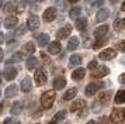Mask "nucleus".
Here are the masks:
<instances>
[{
    "mask_svg": "<svg viewBox=\"0 0 125 124\" xmlns=\"http://www.w3.org/2000/svg\"><path fill=\"white\" fill-rule=\"evenodd\" d=\"M55 99H56L55 90H46V92H44L42 96H41V106H42V109H46V110L51 109Z\"/></svg>",
    "mask_w": 125,
    "mask_h": 124,
    "instance_id": "1",
    "label": "nucleus"
},
{
    "mask_svg": "<svg viewBox=\"0 0 125 124\" xmlns=\"http://www.w3.org/2000/svg\"><path fill=\"white\" fill-rule=\"evenodd\" d=\"M111 123L114 124H124L125 123V109H114L110 116Z\"/></svg>",
    "mask_w": 125,
    "mask_h": 124,
    "instance_id": "2",
    "label": "nucleus"
},
{
    "mask_svg": "<svg viewBox=\"0 0 125 124\" xmlns=\"http://www.w3.org/2000/svg\"><path fill=\"white\" fill-rule=\"evenodd\" d=\"M100 89H103V82H91L86 86V96H94Z\"/></svg>",
    "mask_w": 125,
    "mask_h": 124,
    "instance_id": "3",
    "label": "nucleus"
},
{
    "mask_svg": "<svg viewBox=\"0 0 125 124\" xmlns=\"http://www.w3.org/2000/svg\"><path fill=\"white\" fill-rule=\"evenodd\" d=\"M110 69L107 66H97L91 71V78L94 79H98V78H103V76H107Z\"/></svg>",
    "mask_w": 125,
    "mask_h": 124,
    "instance_id": "4",
    "label": "nucleus"
},
{
    "mask_svg": "<svg viewBox=\"0 0 125 124\" xmlns=\"http://www.w3.org/2000/svg\"><path fill=\"white\" fill-rule=\"evenodd\" d=\"M117 55V52L114 48H107V50H103L100 54H98V58L101 59V61H110V59H113L115 58Z\"/></svg>",
    "mask_w": 125,
    "mask_h": 124,
    "instance_id": "5",
    "label": "nucleus"
},
{
    "mask_svg": "<svg viewBox=\"0 0 125 124\" xmlns=\"http://www.w3.org/2000/svg\"><path fill=\"white\" fill-rule=\"evenodd\" d=\"M34 79H35V83L38 85V86L44 85L46 82V73H45V71H44L42 68H38V69L35 71Z\"/></svg>",
    "mask_w": 125,
    "mask_h": 124,
    "instance_id": "6",
    "label": "nucleus"
},
{
    "mask_svg": "<svg viewBox=\"0 0 125 124\" xmlns=\"http://www.w3.org/2000/svg\"><path fill=\"white\" fill-rule=\"evenodd\" d=\"M72 33V25L70 24H68V25H65V27L59 28L56 33V38L58 39H65L69 37V34Z\"/></svg>",
    "mask_w": 125,
    "mask_h": 124,
    "instance_id": "7",
    "label": "nucleus"
},
{
    "mask_svg": "<svg viewBox=\"0 0 125 124\" xmlns=\"http://www.w3.org/2000/svg\"><path fill=\"white\" fill-rule=\"evenodd\" d=\"M42 17H44V20H45L46 23L53 21V20H55V17H56V10H55L53 7H49V9H46V10L44 11Z\"/></svg>",
    "mask_w": 125,
    "mask_h": 124,
    "instance_id": "8",
    "label": "nucleus"
},
{
    "mask_svg": "<svg viewBox=\"0 0 125 124\" xmlns=\"http://www.w3.org/2000/svg\"><path fill=\"white\" fill-rule=\"evenodd\" d=\"M40 18L37 16H30L28 17V28L30 30H32V31H35V30H38L40 28Z\"/></svg>",
    "mask_w": 125,
    "mask_h": 124,
    "instance_id": "9",
    "label": "nucleus"
},
{
    "mask_svg": "<svg viewBox=\"0 0 125 124\" xmlns=\"http://www.w3.org/2000/svg\"><path fill=\"white\" fill-rule=\"evenodd\" d=\"M17 23H18V18L16 16H9L4 20V27L9 28V30H13V28L17 25Z\"/></svg>",
    "mask_w": 125,
    "mask_h": 124,
    "instance_id": "10",
    "label": "nucleus"
},
{
    "mask_svg": "<svg viewBox=\"0 0 125 124\" xmlns=\"http://www.w3.org/2000/svg\"><path fill=\"white\" fill-rule=\"evenodd\" d=\"M108 33V25H101V27L96 28V31H94V37H96L97 39H103V37H105Z\"/></svg>",
    "mask_w": 125,
    "mask_h": 124,
    "instance_id": "11",
    "label": "nucleus"
},
{
    "mask_svg": "<svg viewBox=\"0 0 125 124\" xmlns=\"http://www.w3.org/2000/svg\"><path fill=\"white\" fill-rule=\"evenodd\" d=\"M3 76L7 79V80H13V79L17 76V69L13 66H7L6 71H4V73H3Z\"/></svg>",
    "mask_w": 125,
    "mask_h": 124,
    "instance_id": "12",
    "label": "nucleus"
},
{
    "mask_svg": "<svg viewBox=\"0 0 125 124\" xmlns=\"http://www.w3.org/2000/svg\"><path fill=\"white\" fill-rule=\"evenodd\" d=\"M86 106V101L83 99H77L76 101L72 103V106H70V112L72 113H76L77 110H82V109H84Z\"/></svg>",
    "mask_w": 125,
    "mask_h": 124,
    "instance_id": "13",
    "label": "nucleus"
},
{
    "mask_svg": "<svg viewBox=\"0 0 125 124\" xmlns=\"http://www.w3.org/2000/svg\"><path fill=\"white\" fill-rule=\"evenodd\" d=\"M111 92H103L101 95H100V97H98V101H100V104H103V106H107L108 103H110V100H111Z\"/></svg>",
    "mask_w": 125,
    "mask_h": 124,
    "instance_id": "14",
    "label": "nucleus"
},
{
    "mask_svg": "<svg viewBox=\"0 0 125 124\" xmlns=\"http://www.w3.org/2000/svg\"><path fill=\"white\" fill-rule=\"evenodd\" d=\"M84 76H86V71L83 68H77V69L73 71V73H72V79H73V80H82Z\"/></svg>",
    "mask_w": 125,
    "mask_h": 124,
    "instance_id": "15",
    "label": "nucleus"
},
{
    "mask_svg": "<svg viewBox=\"0 0 125 124\" xmlns=\"http://www.w3.org/2000/svg\"><path fill=\"white\" fill-rule=\"evenodd\" d=\"M66 114H68V112H66V110H61L59 113H56V114L53 116V118H52L51 124H58L59 121H62V120H65V117H66Z\"/></svg>",
    "mask_w": 125,
    "mask_h": 124,
    "instance_id": "16",
    "label": "nucleus"
},
{
    "mask_svg": "<svg viewBox=\"0 0 125 124\" xmlns=\"http://www.w3.org/2000/svg\"><path fill=\"white\" fill-rule=\"evenodd\" d=\"M31 89H32V82H31V79L24 78L23 80H21V90L27 93V92H30Z\"/></svg>",
    "mask_w": 125,
    "mask_h": 124,
    "instance_id": "17",
    "label": "nucleus"
},
{
    "mask_svg": "<svg viewBox=\"0 0 125 124\" xmlns=\"http://www.w3.org/2000/svg\"><path fill=\"white\" fill-rule=\"evenodd\" d=\"M61 50H62V47H61V42H58V41L51 42V44H49V47H48L49 54H59V52H61Z\"/></svg>",
    "mask_w": 125,
    "mask_h": 124,
    "instance_id": "18",
    "label": "nucleus"
},
{
    "mask_svg": "<svg viewBox=\"0 0 125 124\" xmlns=\"http://www.w3.org/2000/svg\"><path fill=\"white\" fill-rule=\"evenodd\" d=\"M18 93V89L16 85H10L9 87L6 89V97L7 99H11V97H14V96H17Z\"/></svg>",
    "mask_w": 125,
    "mask_h": 124,
    "instance_id": "19",
    "label": "nucleus"
},
{
    "mask_svg": "<svg viewBox=\"0 0 125 124\" xmlns=\"http://www.w3.org/2000/svg\"><path fill=\"white\" fill-rule=\"evenodd\" d=\"M37 42H38L40 47H45L49 42V35L48 34H40V35H37Z\"/></svg>",
    "mask_w": 125,
    "mask_h": 124,
    "instance_id": "20",
    "label": "nucleus"
},
{
    "mask_svg": "<svg viewBox=\"0 0 125 124\" xmlns=\"http://www.w3.org/2000/svg\"><path fill=\"white\" fill-rule=\"evenodd\" d=\"M108 16H110V11L107 10V9H100L98 10V13H97V21H104V20H107Z\"/></svg>",
    "mask_w": 125,
    "mask_h": 124,
    "instance_id": "21",
    "label": "nucleus"
},
{
    "mask_svg": "<svg viewBox=\"0 0 125 124\" xmlns=\"http://www.w3.org/2000/svg\"><path fill=\"white\" fill-rule=\"evenodd\" d=\"M65 85H66V79L63 78V76H58V78H55V80H53V87L58 89V90L65 87Z\"/></svg>",
    "mask_w": 125,
    "mask_h": 124,
    "instance_id": "22",
    "label": "nucleus"
},
{
    "mask_svg": "<svg viewBox=\"0 0 125 124\" xmlns=\"http://www.w3.org/2000/svg\"><path fill=\"white\" fill-rule=\"evenodd\" d=\"M74 25H76V28H77V30H80V31H84L86 30V27H87V18H84V17H82V18H77V20H76V24H74Z\"/></svg>",
    "mask_w": 125,
    "mask_h": 124,
    "instance_id": "23",
    "label": "nucleus"
},
{
    "mask_svg": "<svg viewBox=\"0 0 125 124\" xmlns=\"http://www.w3.org/2000/svg\"><path fill=\"white\" fill-rule=\"evenodd\" d=\"M114 101H115L117 104L125 103V90H118L117 95H115V97H114Z\"/></svg>",
    "mask_w": 125,
    "mask_h": 124,
    "instance_id": "24",
    "label": "nucleus"
},
{
    "mask_svg": "<svg viewBox=\"0 0 125 124\" xmlns=\"http://www.w3.org/2000/svg\"><path fill=\"white\" fill-rule=\"evenodd\" d=\"M21 110H23V103H21V101H16L11 106V110H10V112H11V114L17 116V114L21 113Z\"/></svg>",
    "mask_w": 125,
    "mask_h": 124,
    "instance_id": "25",
    "label": "nucleus"
},
{
    "mask_svg": "<svg viewBox=\"0 0 125 124\" xmlns=\"http://www.w3.org/2000/svg\"><path fill=\"white\" fill-rule=\"evenodd\" d=\"M76 95H77V89H76V87H70V89L63 95V100L68 101V100H70V99H73Z\"/></svg>",
    "mask_w": 125,
    "mask_h": 124,
    "instance_id": "26",
    "label": "nucleus"
},
{
    "mask_svg": "<svg viewBox=\"0 0 125 124\" xmlns=\"http://www.w3.org/2000/svg\"><path fill=\"white\" fill-rule=\"evenodd\" d=\"M77 47H79V39H77V37H72L68 42V51H73Z\"/></svg>",
    "mask_w": 125,
    "mask_h": 124,
    "instance_id": "27",
    "label": "nucleus"
},
{
    "mask_svg": "<svg viewBox=\"0 0 125 124\" xmlns=\"http://www.w3.org/2000/svg\"><path fill=\"white\" fill-rule=\"evenodd\" d=\"M37 66H38V61H37V58H35V56H30L28 59H27V69L32 71V69H35Z\"/></svg>",
    "mask_w": 125,
    "mask_h": 124,
    "instance_id": "28",
    "label": "nucleus"
},
{
    "mask_svg": "<svg viewBox=\"0 0 125 124\" xmlns=\"http://www.w3.org/2000/svg\"><path fill=\"white\" fill-rule=\"evenodd\" d=\"M125 28V18H118L114 21V30L115 31H122Z\"/></svg>",
    "mask_w": 125,
    "mask_h": 124,
    "instance_id": "29",
    "label": "nucleus"
},
{
    "mask_svg": "<svg viewBox=\"0 0 125 124\" xmlns=\"http://www.w3.org/2000/svg\"><path fill=\"white\" fill-rule=\"evenodd\" d=\"M80 62H82V58H80V55H77V54H73V55L69 58V66H76V65H79Z\"/></svg>",
    "mask_w": 125,
    "mask_h": 124,
    "instance_id": "30",
    "label": "nucleus"
},
{
    "mask_svg": "<svg viewBox=\"0 0 125 124\" xmlns=\"http://www.w3.org/2000/svg\"><path fill=\"white\" fill-rule=\"evenodd\" d=\"M80 11H82L80 7H73L72 10L69 11V17H70V18H73V20H77V18L80 17Z\"/></svg>",
    "mask_w": 125,
    "mask_h": 124,
    "instance_id": "31",
    "label": "nucleus"
},
{
    "mask_svg": "<svg viewBox=\"0 0 125 124\" xmlns=\"http://www.w3.org/2000/svg\"><path fill=\"white\" fill-rule=\"evenodd\" d=\"M23 50L25 54H34L35 52V44L34 42H27V44H24Z\"/></svg>",
    "mask_w": 125,
    "mask_h": 124,
    "instance_id": "32",
    "label": "nucleus"
},
{
    "mask_svg": "<svg viewBox=\"0 0 125 124\" xmlns=\"http://www.w3.org/2000/svg\"><path fill=\"white\" fill-rule=\"evenodd\" d=\"M14 10H17V4L14 1H9V3L4 4V11L6 13H13Z\"/></svg>",
    "mask_w": 125,
    "mask_h": 124,
    "instance_id": "33",
    "label": "nucleus"
},
{
    "mask_svg": "<svg viewBox=\"0 0 125 124\" xmlns=\"http://www.w3.org/2000/svg\"><path fill=\"white\" fill-rule=\"evenodd\" d=\"M23 56H24V54L23 52H16V54H13V56H11V59L7 62V65H10L11 62H20L21 59H23Z\"/></svg>",
    "mask_w": 125,
    "mask_h": 124,
    "instance_id": "34",
    "label": "nucleus"
},
{
    "mask_svg": "<svg viewBox=\"0 0 125 124\" xmlns=\"http://www.w3.org/2000/svg\"><path fill=\"white\" fill-rule=\"evenodd\" d=\"M55 4H56V7L59 10H62V11H65L68 9V1L66 0H55Z\"/></svg>",
    "mask_w": 125,
    "mask_h": 124,
    "instance_id": "35",
    "label": "nucleus"
},
{
    "mask_svg": "<svg viewBox=\"0 0 125 124\" xmlns=\"http://www.w3.org/2000/svg\"><path fill=\"white\" fill-rule=\"evenodd\" d=\"M115 48H117V50H119V51H122V52H125V39H122V41L117 42Z\"/></svg>",
    "mask_w": 125,
    "mask_h": 124,
    "instance_id": "36",
    "label": "nucleus"
},
{
    "mask_svg": "<svg viewBox=\"0 0 125 124\" xmlns=\"http://www.w3.org/2000/svg\"><path fill=\"white\" fill-rule=\"evenodd\" d=\"M25 31H27V27H25V25H20L18 30L16 31V34H17V35H23V34H25Z\"/></svg>",
    "mask_w": 125,
    "mask_h": 124,
    "instance_id": "37",
    "label": "nucleus"
},
{
    "mask_svg": "<svg viewBox=\"0 0 125 124\" xmlns=\"http://www.w3.org/2000/svg\"><path fill=\"white\" fill-rule=\"evenodd\" d=\"M41 58H42V62L44 63H51V59H49V56H46V54L45 52H41Z\"/></svg>",
    "mask_w": 125,
    "mask_h": 124,
    "instance_id": "38",
    "label": "nucleus"
},
{
    "mask_svg": "<svg viewBox=\"0 0 125 124\" xmlns=\"http://www.w3.org/2000/svg\"><path fill=\"white\" fill-rule=\"evenodd\" d=\"M3 124H18V120H16V118H13V117H9L4 120Z\"/></svg>",
    "mask_w": 125,
    "mask_h": 124,
    "instance_id": "39",
    "label": "nucleus"
},
{
    "mask_svg": "<svg viewBox=\"0 0 125 124\" xmlns=\"http://www.w3.org/2000/svg\"><path fill=\"white\" fill-rule=\"evenodd\" d=\"M104 44H105V41H104V39H98L96 44L93 45V48H96V50H97V48H100V47H101V45H104Z\"/></svg>",
    "mask_w": 125,
    "mask_h": 124,
    "instance_id": "40",
    "label": "nucleus"
},
{
    "mask_svg": "<svg viewBox=\"0 0 125 124\" xmlns=\"http://www.w3.org/2000/svg\"><path fill=\"white\" fill-rule=\"evenodd\" d=\"M87 68L90 69V72H91V71H93L94 68H97V62L94 61V59H93V61H90V62H89V66H87Z\"/></svg>",
    "mask_w": 125,
    "mask_h": 124,
    "instance_id": "41",
    "label": "nucleus"
},
{
    "mask_svg": "<svg viewBox=\"0 0 125 124\" xmlns=\"http://www.w3.org/2000/svg\"><path fill=\"white\" fill-rule=\"evenodd\" d=\"M119 82H121V83H124V85H125V73H122V75L119 76Z\"/></svg>",
    "mask_w": 125,
    "mask_h": 124,
    "instance_id": "42",
    "label": "nucleus"
},
{
    "mask_svg": "<svg viewBox=\"0 0 125 124\" xmlns=\"http://www.w3.org/2000/svg\"><path fill=\"white\" fill-rule=\"evenodd\" d=\"M3 58H4V52H3V50L0 48V62L3 61Z\"/></svg>",
    "mask_w": 125,
    "mask_h": 124,
    "instance_id": "43",
    "label": "nucleus"
},
{
    "mask_svg": "<svg viewBox=\"0 0 125 124\" xmlns=\"http://www.w3.org/2000/svg\"><path fill=\"white\" fill-rule=\"evenodd\" d=\"M23 7H24V3H23V4H20V6H17V11H18V13H21V11H23Z\"/></svg>",
    "mask_w": 125,
    "mask_h": 124,
    "instance_id": "44",
    "label": "nucleus"
},
{
    "mask_svg": "<svg viewBox=\"0 0 125 124\" xmlns=\"http://www.w3.org/2000/svg\"><path fill=\"white\" fill-rule=\"evenodd\" d=\"M3 41H4V35H3V33H1V31H0V44H1Z\"/></svg>",
    "mask_w": 125,
    "mask_h": 124,
    "instance_id": "45",
    "label": "nucleus"
},
{
    "mask_svg": "<svg viewBox=\"0 0 125 124\" xmlns=\"http://www.w3.org/2000/svg\"><path fill=\"white\" fill-rule=\"evenodd\" d=\"M89 42H90L89 39H87V41H86V42H84V47H86V48H89V47H90V44H89Z\"/></svg>",
    "mask_w": 125,
    "mask_h": 124,
    "instance_id": "46",
    "label": "nucleus"
},
{
    "mask_svg": "<svg viewBox=\"0 0 125 124\" xmlns=\"http://www.w3.org/2000/svg\"><path fill=\"white\" fill-rule=\"evenodd\" d=\"M35 0H24L23 3H34Z\"/></svg>",
    "mask_w": 125,
    "mask_h": 124,
    "instance_id": "47",
    "label": "nucleus"
},
{
    "mask_svg": "<svg viewBox=\"0 0 125 124\" xmlns=\"http://www.w3.org/2000/svg\"><path fill=\"white\" fill-rule=\"evenodd\" d=\"M66 1H69V3H77V1H80V0H66Z\"/></svg>",
    "mask_w": 125,
    "mask_h": 124,
    "instance_id": "48",
    "label": "nucleus"
},
{
    "mask_svg": "<svg viewBox=\"0 0 125 124\" xmlns=\"http://www.w3.org/2000/svg\"><path fill=\"white\" fill-rule=\"evenodd\" d=\"M119 0H110V3H113V4H115V3H118Z\"/></svg>",
    "mask_w": 125,
    "mask_h": 124,
    "instance_id": "49",
    "label": "nucleus"
},
{
    "mask_svg": "<svg viewBox=\"0 0 125 124\" xmlns=\"http://www.w3.org/2000/svg\"><path fill=\"white\" fill-rule=\"evenodd\" d=\"M87 124H98V123H97V121H94V120H91V121H89Z\"/></svg>",
    "mask_w": 125,
    "mask_h": 124,
    "instance_id": "50",
    "label": "nucleus"
},
{
    "mask_svg": "<svg viewBox=\"0 0 125 124\" xmlns=\"http://www.w3.org/2000/svg\"><path fill=\"white\" fill-rule=\"evenodd\" d=\"M104 3V0H97V4H103Z\"/></svg>",
    "mask_w": 125,
    "mask_h": 124,
    "instance_id": "51",
    "label": "nucleus"
},
{
    "mask_svg": "<svg viewBox=\"0 0 125 124\" xmlns=\"http://www.w3.org/2000/svg\"><path fill=\"white\" fill-rule=\"evenodd\" d=\"M4 4V0H0V9H1V6Z\"/></svg>",
    "mask_w": 125,
    "mask_h": 124,
    "instance_id": "52",
    "label": "nucleus"
},
{
    "mask_svg": "<svg viewBox=\"0 0 125 124\" xmlns=\"http://www.w3.org/2000/svg\"><path fill=\"white\" fill-rule=\"evenodd\" d=\"M121 10H122V11H125V1L122 3V9H121Z\"/></svg>",
    "mask_w": 125,
    "mask_h": 124,
    "instance_id": "53",
    "label": "nucleus"
},
{
    "mask_svg": "<svg viewBox=\"0 0 125 124\" xmlns=\"http://www.w3.org/2000/svg\"><path fill=\"white\" fill-rule=\"evenodd\" d=\"M37 1H44V0H37Z\"/></svg>",
    "mask_w": 125,
    "mask_h": 124,
    "instance_id": "54",
    "label": "nucleus"
},
{
    "mask_svg": "<svg viewBox=\"0 0 125 124\" xmlns=\"http://www.w3.org/2000/svg\"><path fill=\"white\" fill-rule=\"evenodd\" d=\"M0 95H1V92H0Z\"/></svg>",
    "mask_w": 125,
    "mask_h": 124,
    "instance_id": "55",
    "label": "nucleus"
},
{
    "mask_svg": "<svg viewBox=\"0 0 125 124\" xmlns=\"http://www.w3.org/2000/svg\"><path fill=\"white\" fill-rule=\"evenodd\" d=\"M0 80H1V79H0Z\"/></svg>",
    "mask_w": 125,
    "mask_h": 124,
    "instance_id": "56",
    "label": "nucleus"
}]
</instances>
